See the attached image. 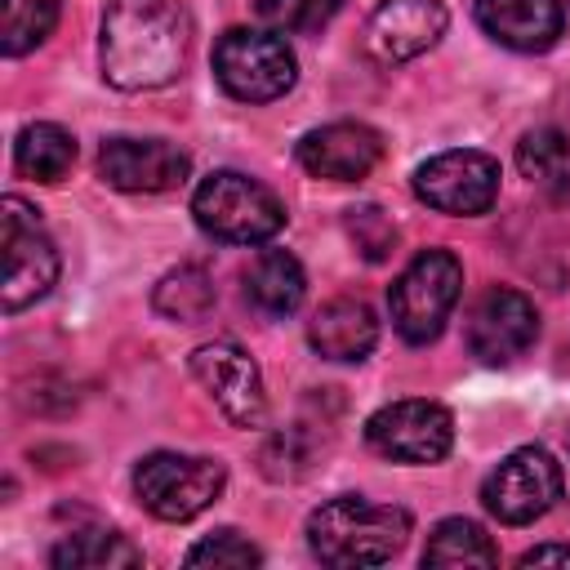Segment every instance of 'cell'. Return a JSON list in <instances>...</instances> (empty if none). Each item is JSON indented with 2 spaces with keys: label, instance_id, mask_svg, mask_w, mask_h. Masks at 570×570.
Returning a JSON list of instances; mask_svg holds the SVG:
<instances>
[{
  "label": "cell",
  "instance_id": "cell-24",
  "mask_svg": "<svg viewBox=\"0 0 570 570\" xmlns=\"http://www.w3.org/2000/svg\"><path fill=\"white\" fill-rule=\"evenodd\" d=\"M62 0H0V49L4 58H22L49 40Z\"/></svg>",
  "mask_w": 570,
  "mask_h": 570
},
{
  "label": "cell",
  "instance_id": "cell-15",
  "mask_svg": "<svg viewBox=\"0 0 570 570\" xmlns=\"http://www.w3.org/2000/svg\"><path fill=\"white\" fill-rule=\"evenodd\" d=\"M298 165L312 178H330V183H361L379 160H383V138L379 129L361 125V120H334L321 129H307L298 138Z\"/></svg>",
  "mask_w": 570,
  "mask_h": 570
},
{
  "label": "cell",
  "instance_id": "cell-5",
  "mask_svg": "<svg viewBox=\"0 0 570 570\" xmlns=\"http://www.w3.org/2000/svg\"><path fill=\"white\" fill-rule=\"evenodd\" d=\"M459 294H463V263L450 249H423L387 289V312L396 334L414 347L441 338Z\"/></svg>",
  "mask_w": 570,
  "mask_h": 570
},
{
  "label": "cell",
  "instance_id": "cell-25",
  "mask_svg": "<svg viewBox=\"0 0 570 570\" xmlns=\"http://www.w3.org/2000/svg\"><path fill=\"white\" fill-rule=\"evenodd\" d=\"M343 9V0H258V18L272 31H321L334 13Z\"/></svg>",
  "mask_w": 570,
  "mask_h": 570
},
{
  "label": "cell",
  "instance_id": "cell-19",
  "mask_svg": "<svg viewBox=\"0 0 570 570\" xmlns=\"http://www.w3.org/2000/svg\"><path fill=\"white\" fill-rule=\"evenodd\" d=\"M517 169L557 205L570 200V138L557 125H539L517 142Z\"/></svg>",
  "mask_w": 570,
  "mask_h": 570
},
{
  "label": "cell",
  "instance_id": "cell-6",
  "mask_svg": "<svg viewBox=\"0 0 570 570\" xmlns=\"http://www.w3.org/2000/svg\"><path fill=\"white\" fill-rule=\"evenodd\" d=\"M214 76L236 102L285 98L298 80L294 49L272 27H232L214 45Z\"/></svg>",
  "mask_w": 570,
  "mask_h": 570
},
{
  "label": "cell",
  "instance_id": "cell-27",
  "mask_svg": "<svg viewBox=\"0 0 570 570\" xmlns=\"http://www.w3.org/2000/svg\"><path fill=\"white\" fill-rule=\"evenodd\" d=\"M347 232H352V240L361 245V254H365L370 263L387 258L392 245H396V227H392V223L383 218V209H374V205L352 209V214H347Z\"/></svg>",
  "mask_w": 570,
  "mask_h": 570
},
{
  "label": "cell",
  "instance_id": "cell-10",
  "mask_svg": "<svg viewBox=\"0 0 570 570\" xmlns=\"http://www.w3.org/2000/svg\"><path fill=\"white\" fill-rule=\"evenodd\" d=\"M365 441L392 463H436L454 445V414L436 401H392L365 419Z\"/></svg>",
  "mask_w": 570,
  "mask_h": 570
},
{
  "label": "cell",
  "instance_id": "cell-22",
  "mask_svg": "<svg viewBox=\"0 0 570 570\" xmlns=\"http://www.w3.org/2000/svg\"><path fill=\"white\" fill-rule=\"evenodd\" d=\"M423 566H499V548L494 539L468 521V517H445L432 534H428V548H423Z\"/></svg>",
  "mask_w": 570,
  "mask_h": 570
},
{
  "label": "cell",
  "instance_id": "cell-20",
  "mask_svg": "<svg viewBox=\"0 0 570 570\" xmlns=\"http://www.w3.org/2000/svg\"><path fill=\"white\" fill-rule=\"evenodd\" d=\"M13 165L36 183H58L76 165V138L53 120H36L13 138Z\"/></svg>",
  "mask_w": 570,
  "mask_h": 570
},
{
  "label": "cell",
  "instance_id": "cell-7",
  "mask_svg": "<svg viewBox=\"0 0 570 570\" xmlns=\"http://www.w3.org/2000/svg\"><path fill=\"white\" fill-rule=\"evenodd\" d=\"M0 240H4V312H22L31 303H40L53 281H58V249L45 236L36 209L22 196H4L0 200Z\"/></svg>",
  "mask_w": 570,
  "mask_h": 570
},
{
  "label": "cell",
  "instance_id": "cell-16",
  "mask_svg": "<svg viewBox=\"0 0 570 570\" xmlns=\"http://www.w3.org/2000/svg\"><path fill=\"white\" fill-rule=\"evenodd\" d=\"M476 27L517 53H543L561 40L566 4L561 0H476Z\"/></svg>",
  "mask_w": 570,
  "mask_h": 570
},
{
  "label": "cell",
  "instance_id": "cell-3",
  "mask_svg": "<svg viewBox=\"0 0 570 570\" xmlns=\"http://www.w3.org/2000/svg\"><path fill=\"white\" fill-rule=\"evenodd\" d=\"M191 214L196 227L223 245H267L285 227L281 196L240 169H214L200 178L191 191Z\"/></svg>",
  "mask_w": 570,
  "mask_h": 570
},
{
  "label": "cell",
  "instance_id": "cell-1",
  "mask_svg": "<svg viewBox=\"0 0 570 570\" xmlns=\"http://www.w3.org/2000/svg\"><path fill=\"white\" fill-rule=\"evenodd\" d=\"M191 45V18L183 0H107L98 62L102 80L125 94L169 85Z\"/></svg>",
  "mask_w": 570,
  "mask_h": 570
},
{
  "label": "cell",
  "instance_id": "cell-8",
  "mask_svg": "<svg viewBox=\"0 0 570 570\" xmlns=\"http://www.w3.org/2000/svg\"><path fill=\"white\" fill-rule=\"evenodd\" d=\"M561 499V463L543 445H521L481 485V503L503 525H530Z\"/></svg>",
  "mask_w": 570,
  "mask_h": 570
},
{
  "label": "cell",
  "instance_id": "cell-12",
  "mask_svg": "<svg viewBox=\"0 0 570 570\" xmlns=\"http://www.w3.org/2000/svg\"><path fill=\"white\" fill-rule=\"evenodd\" d=\"M468 352L481 365H512L539 338V312L521 289L494 285L468 312Z\"/></svg>",
  "mask_w": 570,
  "mask_h": 570
},
{
  "label": "cell",
  "instance_id": "cell-4",
  "mask_svg": "<svg viewBox=\"0 0 570 570\" xmlns=\"http://www.w3.org/2000/svg\"><path fill=\"white\" fill-rule=\"evenodd\" d=\"M227 485V468L218 459L205 454H174V450H156L142 454L134 463V494L138 503L169 525H183L191 517H200L209 503H218Z\"/></svg>",
  "mask_w": 570,
  "mask_h": 570
},
{
  "label": "cell",
  "instance_id": "cell-26",
  "mask_svg": "<svg viewBox=\"0 0 570 570\" xmlns=\"http://www.w3.org/2000/svg\"><path fill=\"white\" fill-rule=\"evenodd\" d=\"M263 552L240 534V530H214L200 543L187 548V566H223V570H245L258 566Z\"/></svg>",
  "mask_w": 570,
  "mask_h": 570
},
{
  "label": "cell",
  "instance_id": "cell-28",
  "mask_svg": "<svg viewBox=\"0 0 570 570\" xmlns=\"http://www.w3.org/2000/svg\"><path fill=\"white\" fill-rule=\"evenodd\" d=\"M521 566H570V543H539L530 552H521Z\"/></svg>",
  "mask_w": 570,
  "mask_h": 570
},
{
  "label": "cell",
  "instance_id": "cell-17",
  "mask_svg": "<svg viewBox=\"0 0 570 570\" xmlns=\"http://www.w3.org/2000/svg\"><path fill=\"white\" fill-rule=\"evenodd\" d=\"M307 343L325 361H365L379 343V316L365 298H330L307 321Z\"/></svg>",
  "mask_w": 570,
  "mask_h": 570
},
{
  "label": "cell",
  "instance_id": "cell-18",
  "mask_svg": "<svg viewBox=\"0 0 570 570\" xmlns=\"http://www.w3.org/2000/svg\"><path fill=\"white\" fill-rule=\"evenodd\" d=\"M303 289H307V276L289 249H263L245 267V298L267 316H289L303 303Z\"/></svg>",
  "mask_w": 570,
  "mask_h": 570
},
{
  "label": "cell",
  "instance_id": "cell-2",
  "mask_svg": "<svg viewBox=\"0 0 570 570\" xmlns=\"http://www.w3.org/2000/svg\"><path fill=\"white\" fill-rule=\"evenodd\" d=\"M410 512L396 503H370L365 494H338L307 517V548L325 566H383L410 539Z\"/></svg>",
  "mask_w": 570,
  "mask_h": 570
},
{
  "label": "cell",
  "instance_id": "cell-11",
  "mask_svg": "<svg viewBox=\"0 0 570 570\" xmlns=\"http://www.w3.org/2000/svg\"><path fill=\"white\" fill-rule=\"evenodd\" d=\"M187 365H191L196 383L214 396V405L227 414V423H236V428H258V423L267 419L263 370H258V361H254L240 343H232V338L200 343Z\"/></svg>",
  "mask_w": 570,
  "mask_h": 570
},
{
  "label": "cell",
  "instance_id": "cell-23",
  "mask_svg": "<svg viewBox=\"0 0 570 570\" xmlns=\"http://www.w3.org/2000/svg\"><path fill=\"white\" fill-rule=\"evenodd\" d=\"M214 298H218V294H214V281H209V272L196 267V263L165 272L160 285H156V294H151L156 312L169 316V321H183V325H196L200 316H209Z\"/></svg>",
  "mask_w": 570,
  "mask_h": 570
},
{
  "label": "cell",
  "instance_id": "cell-13",
  "mask_svg": "<svg viewBox=\"0 0 570 570\" xmlns=\"http://www.w3.org/2000/svg\"><path fill=\"white\" fill-rule=\"evenodd\" d=\"M445 22L450 18L441 0H379L365 18L361 45L379 67H396L428 53L445 36Z\"/></svg>",
  "mask_w": 570,
  "mask_h": 570
},
{
  "label": "cell",
  "instance_id": "cell-14",
  "mask_svg": "<svg viewBox=\"0 0 570 570\" xmlns=\"http://www.w3.org/2000/svg\"><path fill=\"white\" fill-rule=\"evenodd\" d=\"M191 169V156L169 138H107L98 174L116 191H174Z\"/></svg>",
  "mask_w": 570,
  "mask_h": 570
},
{
  "label": "cell",
  "instance_id": "cell-21",
  "mask_svg": "<svg viewBox=\"0 0 570 570\" xmlns=\"http://www.w3.org/2000/svg\"><path fill=\"white\" fill-rule=\"evenodd\" d=\"M53 570H111V566H142V548H134L120 530H71L53 552Z\"/></svg>",
  "mask_w": 570,
  "mask_h": 570
},
{
  "label": "cell",
  "instance_id": "cell-9",
  "mask_svg": "<svg viewBox=\"0 0 570 570\" xmlns=\"http://www.w3.org/2000/svg\"><path fill=\"white\" fill-rule=\"evenodd\" d=\"M414 196L428 209H441L454 218H476L499 196V160L476 147L436 151L414 169Z\"/></svg>",
  "mask_w": 570,
  "mask_h": 570
}]
</instances>
